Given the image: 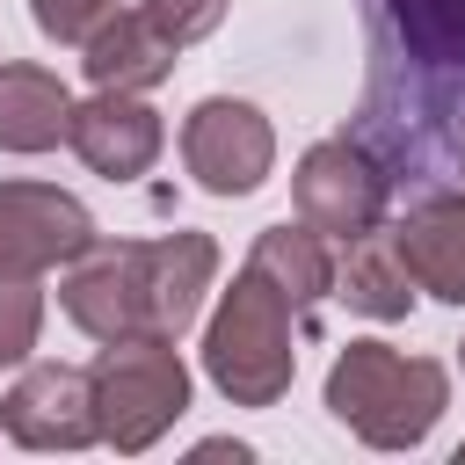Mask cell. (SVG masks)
<instances>
[{
	"mask_svg": "<svg viewBox=\"0 0 465 465\" xmlns=\"http://www.w3.org/2000/svg\"><path fill=\"white\" fill-rule=\"evenodd\" d=\"M392 247H400L414 291H429L443 305H465V196H421L392 225Z\"/></svg>",
	"mask_w": 465,
	"mask_h": 465,
	"instance_id": "10",
	"label": "cell"
},
{
	"mask_svg": "<svg viewBox=\"0 0 465 465\" xmlns=\"http://www.w3.org/2000/svg\"><path fill=\"white\" fill-rule=\"evenodd\" d=\"M87 385H94V436L109 450H153L189 414V363L160 334L102 341V356L87 363Z\"/></svg>",
	"mask_w": 465,
	"mask_h": 465,
	"instance_id": "3",
	"label": "cell"
},
{
	"mask_svg": "<svg viewBox=\"0 0 465 465\" xmlns=\"http://www.w3.org/2000/svg\"><path fill=\"white\" fill-rule=\"evenodd\" d=\"M29 15H36V29L51 36V44H87L109 15H116V0H29Z\"/></svg>",
	"mask_w": 465,
	"mask_h": 465,
	"instance_id": "18",
	"label": "cell"
},
{
	"mask_svg": "<svg viewBox=\"0 0 465 465\" xmlns=\"http://www.w3.org/2000/svg\"><path fill=\"white\" fill-rule=\"evenodd\" d=\"M94 247V218L80 196L51 182H0V283H36Z\"/></svg>",
	"mask_w": 465,
	"mask_h": 465,
	"instance_id": "4",
	"label": "cell"
},
{
	"mask_svg": "<svg viewBox=\"0 0 465 465\" xmlns=\"http://www.w3.org/2000/svg\"><path fill=\"white\" fill-rule=\"evenodd\" d=\"M58 305L80 334L94 341H131V334H153V276H145V240H94L73 276L58 283Z\"/></svg>",
	"mask_w": 465,
	"mask_h": 465,
	"instance_id": "7",
	"label": "cell"
},
{
	"mask_svg": "<svg viewBox=\"0 0 465 465\" xmlns=\"http://www.w3.org/2000/svg\"><path fill=\"white\" fill-rule=\"evenodd\" d=\"M65 145L102 174V182H138L160 145H167V124L145 94H116V87H94L87 102H73V124H65Z\"/></svg>",
	"mask_w": 465,
	"mask_h": 465,
	"instance_id": "9",
	"label": "cell"
},
{
	"mask_svg": "<svg viewBox=\"0 0 465 465\" xmlns=\"http://www.w3.org/2000/svg\"><path fill=\"white\" fill-rule=\"evenodd\" d=\"M36 327H44V291L36 283H0V371L29 363Z\"/></svg>",
	"mask_w": 465,
	"mask_h": 465,
	"instance_id": "16",
	"label": "cell"
},
{
	"mask_svg": "<svg viewBox=\"0 0 465 465\" xmlns=\"http://www.w3.org/2000/svg\"><path fill=\"white\" fill-rule=\"evenodd\" d=\"M458 371H465V341H458Z\"/></svg>",
	"mask_w": 465,
	"mask_h": 465,
	"instance_id": "20",
	"label": "cell"
},
{
	"mask_svg": "<svg viewBox=\"0 0 465 465\" xmlns=\"http://www.w3.org/2000/svg\"><path fill=\"white\" fill-rule=\"evenodd\" d=\"M65 124H73V87L51 65L7 58L0 65V153H51L65 145Z\"/></svg>",
	"mask_w": 465,
	"mask_h": 465,
	"instance_id": "13",
	"label": "cell"
},
{
	"mask_svg": "<svg viewBox=\"0 0 465 465\" xmlns=\"http://www.w3.org/2000/svg\"><path fill=\"white\" fill-rule=\"evenodd\" d=\"M80 65L94 87H116V94H145L174 73V44L138 15V7H116L87 44H80Z\"/></svg>",
	"mask_w": 465,
	"mask_h": 465,
	"instance_id": "11",
	"label": "cell"
},
{
	"mask_svg": "<svg viewBox=\"0 0 465 465\" xmlns=\"http://www.w3.org/2000/svg\"><path fill=\"white\" fill-rule=\"evenodd\" d=\"M458 160H465V124H458Z\"/></svg>",
	"mask_w": 465,
	"mask_h": 465,
	"instance_id": "19",
	"label": "cell"
},
{
	"mask_svg": "<svg viewBox=\"0 0 465 465\" xmlns=\"http://www.w3.org/2000/svg\"><path fill=\"white\" fill-rule=\"evenodd\" d=\"M450 407V371L392 341H349L327 371V414L371 450H414Z\"/></svg>",
	"mask_w": 465,
	"mask_h": 465,
	"instance_id": "1",
	"label": "cell"
},
{
	"mask_svg": "<svg viewBox=\"0 0 465 465\" xmlns=\"http://www.w3.org/2000/svg\"><path fill=\"white\" fill-rule=\"evenodd\" d=\"M291 203H298V218L320 240L349 247V240L385 225V167L363 145H349V138H320L298 160V174H291Z\"/></svg>",
	"mask_w": 465,
	"mask_h": 465,
	"instance_id": "6",
	"label": "cell"
},
{
	"mask_svg": "<svg viewBox=\"0 0 465 465\" xmlns=\"http://www.w3.org/2000/svg\"><path fill=\"white\" fill-rule=\"evenodd\" d=\"M182 167L196 174V189L211 196H254L276 167V131L254 102L211 94L182 116Z\"/></svg>",
	"mask_w": 465,
	"mask_h": 465,
	"instance_id": "5",
	"label": "cell"
},
{
	"mask_svg": "<svg viewBox=\"0 0 465 465\" xmlns=\"http://www.w3.org/2000/svg\"><path fill=\"white\" fill-rule=\"evenodd\" d=\"M458 458H465V443H458Z\"/></svg>",
	"mask_w": 465,
	"mask_h": 465,
	"instance_id": "21",
	"label": "cell"
},
{
	"mask_svg": "<svg viewBox=\"0 0 465 465\" xmlns=\"http://www.w3.org/2000/svg\"><path fill=\"white\" fill-rule=\"evenodd\" d=\"M0 429L22 450H87L94 436V385L80 363H29L0 392Z\"/></svg>",
	"mask_w": 465,
	"mask_h": 465,
	"instance_id": "8",
	"label": "cell"
},
{
	"mask_svg": "<svg viewBox=\"0 0 465 465\" xmlns=\"http://www.w3.org/2000/svg\"><path fill=\"white\" fill-rule=\"evenodd\" d=\"M138 15H145L174 51H189L196 36H211V29L225 22V0H138Z\"/></svg>",
	"mask_w": 465,
	"mask_h": 465,
	"instance_id": "17",
	"label": "cell"
},
{
	"mask_svg": "<svg viewBox=\"0 0 465 465\" xmlns=\"http://www.w3.org/2000/svg\"><path fill=\"white\" fill-rule=\"evenodd\" d=\"M145 276H153V334L182 341V327L196 320L211 276H218V247L211 232H160L145 240Z\"/></svg>",
	"mask_w": 465,
	"mask_h": 465,
	"instance_id": "12",
	"label": "cell"
},
{
	"mask_svg": "<svg viewBox=\"0 0 465 465\" xmlns=\"http://www.w3.org/2000/svg\"><path fill=\"white\" fill-rule=\"evenodd\" d=\"M203 371L232 407H276L291 392V378H298L291 298L262 269H240L232 291L218 298V312L203 327Z\"/></svg>",
	"mask_w": 465,
	"mask_h": 465,
	"instance_id": "2",
	"label": "cell"
},
{
	"mask_svg": "<svg viewBox=\"0 0 465 465\" xmlns=\"http://www.w3.org/2000/svg\"><path fill=\"white\" fill-rule=\"evenodd\" d=\"M334 298H349L363 320H407V312H414V276H407L392 232H385V240H378V232L349 240V254H341V269H334Z\"/></svg>",
	"mask_w": 465,
	"mask_h": 465,
	"instance_id": "14",
	"label": "cell"
},
{
	"mask_svg": "<svg viewBox=\"0 0 465 465\" xmlns=\"http://www.w3.org/2000/svg\"><path fill=\"white\" fill-rule=\"evenodd\" d=\"M247 269H262L291 305H312V298L334 291V254H327V240H320L305 218H298V225H269V232L254 240Z\"/></svg>",
	"mask_w": 465,
	"mask_h": 465,
	"instance_id": "15",
	"label": "cell"
}]
</instances>
